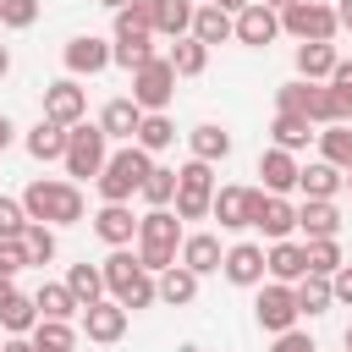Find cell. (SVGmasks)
<instances>
[{"label": "cell", "instance_id": "11", "mask_svg": "<svg viewBox=\"0 0 352 352\" xmlns=\"http://www.w3.org/2000/svg\"><path fill=\"white\" fill-rule=\"evenodd\" d=\"M82 110H88V99H82V88H77L72 77H60V82H50V88H44V116H50V121L77 126V121H82Z\"/></svg>", "mask_w": 352, "mask_h": 352}, {"label": "cell", "instance_id": "51", "mask_svg": "<svg viewBox=\"0 0 352 352\" xmlns=\"http://www.w3.org/2000/svg\"><path fill=\"white\" fill-rule=\"evenodd\" d=\"M336 22H341V28L352 33V0H341V6H336Z\"/></svg>", "mask_w": 352, "mask_h": 352}, {"label": "cell", "instance_id": "41", "mask_svg": "<svg viewBox=\"0 0 352 352\" xmlns=\"http://www.w3.org/2000/svg\"><path fill=\"white\" fill-rule=\"evenodd\" d=\"M170 138H176V126H170L165 116H143V126H138V148H148V154H154V148H165Z\"/></svg>", "mask_w": 352, "mask_h": 352}, {"label": "cell", "instance_id": "38", "mask_svg": "<svg viewBox=\"0 0 352 352\" xmlns=\"http://www.w3.org/2000/svg\"><path fill=\"white\" fill-rule=\"evenodd\" d=\"M0 324H6L11 336H22V330H33V324H38V308H33V297H22V292H16V297H11L6 308H0Z\"/></svg>", "mask_w": 352, "mask_h": 352}, {"label": "cell", "instance_id": "30", "mask_svg": "<svg viewBox=\"0 0 352 352\" xmlns=\"http://www.w3.org/2000/svg\"><path fill=\"white\" fill-rule=\"evenodd\" d=\"M66 292H72L82 308H94V302H99V292H104V270H94V264H72Z\"/></svg>", "mask_w": 352, "mask_h": 352}, {"label": "cell", "instance_id": "32", "mask_svg": "<svg viewBox=\"0 0 352 352\" xmlns=\"http://www.w3.org/2000/svg\"><path fill=\"white\" fill-rule=\"evenodd\" d=\"M292 292H297V308H302V314H324V308L336 302V292H330V280H324V275H302Z\"/></svg>", "mask_w": 352, "mask_h": 352}, {"label": "cell", "instance_id": "7", "mask_svg": "<svg viewBox=\"0 0 352 352\" xmlns=\"http://www.w3.org/2000/svg\"><path fill=\"white\" fill-rule=\"evenodd\" d=\"M104 126H88V121H77L72 132H66V176H99L104 170Z\"/></svg>", "mask_w": 352, "mask_h": 352}, {"label": "cell", "instance_id": "34", "mask_svg": "<svg viewBox=\"0 0 352 352\" xmlns=\"http://www.w3.org/2000/svg\"><path fill=\"white\" fill-rule=\"evenodd\" d=\"M319 148H324V160L336 165V170H352V126L341 121V126H324L319 132Z\"/></svg>", "mask_w": 352, "mask_h": 352}, {"label": "cell", "instance_id": "49", "mask_svg": "<svg viewBox=\"0 0 352 352\" xmlns=\"http://www.w3.org/2000/svg\"><path fill=\"white\" fill-rule=\"evenodd\" d=\"M330 292H336V302H352V264H341L330 275Z\"/></svg>", "mask_w": 352, "mask_h": 352}, {"label": "cell", "instance_id": "22", "mask_svg": "<svg viewBox=\"0 0 352 352\" xmlns=\"http://www.w3.org/2000/svg\"><path fill=\"white\" fill-rule=\"evenodd\" d=\"M66 132H72V126H60V121L44 116V121L28 132V154H33V160H66Z\"/></svg>", "mask_w": 352, "mask_h": 352}, {"label": "cell", "instance_id": "23", "mask_svg": "<svg viewBox=\"0 0 352 352\" xmlns=\"http://www.w3.org/2000/svg\"><path fill=\"white\" fill-rule=\"evenodd\" d=\"M258 176H264V187L280 198L286 187H297V176H302V170H297V160H292L286 148H270V154L258 160Z\"/></svg>", "mask_w": 352, "mask_h": 352}, {"label": "cell", "instance_id": "24", "mask_svg": "<svg viewBox=\"0 0 352 352\" xmlns=\"http://www.w3.org/2000/svg\"><path fill=\"white\" fill-rule=\"evenodd\" d=\"M297 187H302L308 198H324V204H330V198H336V192L346 187V176H341V170H336L330 160H319V165H302V176H297Z\"/></svg>", "mask_w": 352, "mask_h": 352}, {"label": "cell", "instance_id": "43", "mask_svg": "<svg viewBox=\"0 0 352 352\" xmlns=\"http://www.w3.org/2000/svg\"><path fill=\"white\" fill-rule=\"evenodd\" d=\"M28 231V209H22V198H0V242H16Z\"/></svg>", "mask_w": 352, "mask_h": 352}, {"label": "cell", "instance_id": "50", "mask_svg": "<svg viewBox=\"0 0 352 352\" xmlns=\"http://www.w3.org/2000/svg\"><path fill=\"white\" fill-rule=\"evenodd\" d=\"M330 88H336L341 99H352V60H336V72H330Z\"/></svg>", "mask_w": 352, "mask_h": 352}, {"label": "cell", "instance_id": "54", "mask_svg": "<svg viewBox=\"0 0 352 352\" xmlns=\"http://www.w3.org/2000/svg\"><path fill=\"white\" fill-rule=\"evenodd\" d=\"M0 352H33V341H22V336H16V341H6Z\"/></svg>", "mask_w": 352, "mask_h": 352}, {"label": "cell", "instance_id": "59", "mask_svg": "<svg viewBox=\"0 0 352 352\" xmlns=\"http://www.w3.org/2000/svg\"><path fill=\"white\" fill-rule=\"evenodd\" d=\"M346 352H352V324H346Z\"/></svg>", "mask_w": 352, "mask_h": 352}, {"label": "cell", "instance_id": "44", "mask_svg": "<svg viewBox=\"0 0 352 352\" xmlns=\"http://www.w3.org/2000/svg\"><path fill=\"white\" fill-rule=\"evenodd\" d=\"M38 22V0H0V28H33Z\"/></svg>", "mask_w": 352, "mask_h": 352}, {"label": "cell", "instance_id": "47", "mask_svg": "<svg viewBox=\"0 0 352 352\" xmlns=\"http://www.w3.org/2000/svg\"><path fill=\"white\" fill-rule=\"evenodd\" d=\"M126 11H132V16H138V22L148 28V33H154V22H160V11H165V0H132Z\"/></svg>", "mask_w": 352, "mask_h": 352}, {"label": "cell", "instance_id": "14", "mask_svg": "<svg viewBox=\"0 0 352 352\" xmlns=\"http://www.w3.org/2000/svg\"><path fill=\"white\" fill-rule=\"evenodd\" d=\"M226 280L231 286H258L264 280V248H253V242H236L231 253H226Z\"/></svg>", "mask_w": 352, "mask_h": 352}, {"label": "cell", "instance_id": "2", "mask_svg": "<svg viewBox=\"0 0 352 352\" xmlns=\"http://www.w3.org/2000/svg\"><path fill=\"white\" fill-rule=\"evenodd\" d=\"M104 286L116 292V302L121 308H148L154 297H160V280L143 270V258H132L126 248H116L110 258H104Z\"/></svg>", "mask_w": 352, "mask_h": 352}, {"label": "cell", "instance_id": "27", "mask_svg": "<svg viewBox=\"0 0 352 352\" xmlns=\"http://www.w3.org/2000/svg\"><path fill=\"white\" fill-rule=\"evenodd\" d=\"M192 297H198V275H192L187 264H170V270L160 275V302L182 308V302H192Z\"/></svg>", "mask_w": 352, "mask_h": 352}, {"label": "cell", "instance_id": "19", "mask_svg": "<svg viewBox=\"0 0 352 352\" xmlns=\"http://www.w3.org/2000/svg\"><path fill=\"white\" fill-rule=\"evenodd\" d=\"M297 226L308 231V242H330V236L341 231V214H336V204H324V198H308V204L297 209Z\"/></svg>", "mask_w": 352, "mask_h": 352}, {"label": "cell", "instance_id": "28", "mask_svg": "<svg viewBox=\"0 0 352 352\" xmlns=\"http://www.w3.org/2000/svg\"><path fill=\"white\" fill-rule=\"evenodd\" d=\"M33 308H38V319H60V324H66L72 314H82V302H77L66 286H38V292H33Z\"/></svg>", "mask_w": 352, "mask_h": 352}, {"label": "cell", "instance_id": "4", "mask_svg": "<svg viewBox=\"0 0 352 352\" xmlns=\"http://www.w3.org/2000/svg\"><path fill=\"white\" fill-rule=\"evenodd\" d=\"M148 148H121V154H110L104 160V170H99V198L104 204H126L132 192H143V182H148Z\"/></svg>", "mask_w": 352, "mask_h": 352}, {"label": "cell", "instance_id": "46", "mask_svg": "<svg viewBox=\"0 0 352 352\" xmlns=\"http://www.w3.org/2000/svg\"><path fill=\"white\" fill-rule=\"evenodd\" d=\"M22 264H28V248H22V242H0V275L11 280Z\"/></svg>", "mask_w": 352, "mask_h": 352}, {"label": "cell", "instance_id": "6", "mask_svg": "<svg viewBox=\"0 0 352 352\" xmlns=\"http://www.w3.org/2000/svg\"><path fill=\"white\" fill-rule=\"evenodd\" d=\"M170 94H176V66L170 60H143L138 72H132V99H138V110H148V116H160L165 104H170Z\"/></svg>", "mask_w": 352, "mask_h": 352}, {"label": "cell", "instance_id": "45", "mask_svg": "<svg viewBox=\"0 0 352 352\" xmlns=\"http://www.w3.org/2000/svg\"><path fill=\"white\" fill-rule=\"evenodd\" d=\"M308 94H314V82H286V88L275 94V104H280L286 116H308Z\"/></svg>", "mask_w": 352, "mask_h": 352}, {"label": "cell", "instance_id": "9", "mask_svg": "<svg viewBox=\"0 0 352 352\" xmlns=\"http://www.w3.org/2000/svg\"><path fill=\"white\" fill-rule=\"evenodd\" d=\"M143 60H154V50H148V28H143L132 11H116V66L138 72Z\"/></svg>", "mask_w": 352, "mask_h": 352}, {"label": "cell", "instance_id": "52", "mask_svg": "<svg viewBox=\"0 0 352 352\" xmlns=\"http://www.w3.org/2000/svg\"><path fill=\"white\" fill-rule=\"evenodd\" d=\"M11 297H16V286H11V280H6V275H0V308H6V302H11Z\"/></svg>", "mask_w": 352, "mask_h": 352}, {"label": "cell", "instance_id": "37", "mask_svg": "<svg viewBox=\"0 0 352 352\" xmlns=\"http://www.w3.org/2000/svg\"><path fill=\"white\" fill-rule=\"evenodd\" d=\"M16 242L28 248V264H50V258H55V231H50L44 220H28V231H22Z\"/></svg>", "mask_w": 352, "mask_h": 352}, {"label": "cell", "instance_id": "17", "mask_svg": "<svg viewBox=\"0 0 352 352\" xmlns=\"http://www.w3.org/2000/svg\"><path fill=\"white\" fill-rule=\"evenodd\" d=\"M253 204H258L253 187H220L214 192V220L220 226H253Z\"/></svg>", "mask_w": 352, "mask_h": 352}, {"label": "cell", "instance_id": "15", "mask_svg": "<svg viewBox=\"0 0 352 352\" xmlns=\"http://www.w3.org/2000/svg\"><path fill=\"white\" fill-rule=\"evenodd\" d=\"M82 330H88V341H121L126 336V308L121 302H94V308H82Z\"/></svg>", "mask_w": 352, "mask_h": 352}, {"label": "cell", "instance_id": "5", "mask_svg": "<svg viewBox=\"0 0 352 352\" xmlns=\"http://www.w3.org/2000/svg\"><path fill=\"white\" fill-rule=\"evenodd\" d=\"M214 209V170L204 160H187L176 170V214L182 220H204Z\"/></svg>", "mask_w": 352, "mask_h": 352}, {"label": "cell", "instance_id": "8", "mask_svg": "<svg viewBox=\"0 0 352 352\" xmlns=\"http://www.w3.org/2000/svg\"><path fill=\"white\" fill-rule=\"evenodd\" d=\"M280 28H286V33H297L302 44H330L341 22H336V11H330V6H319V0H297L292 11H280Z\"/></svg>", "mask_w": 352, "mask_h": 352}, {"label": "cell", "instance_id": "18", "mask_svg": "<svg viewBox=\"0 0 352 352\" xmlns=\"http://www.w3.org/2000/svg\"><path fill=\"white\" fill-rule=\"evenodd\" d=\"M264 270H270L280 286H292V280L308 275V248H297V242H275V248L264 253Z\"/></svg>", "mask_w": 352, "mask_h": 352}, {"label": "cell", "instance_id": "29", "mask_svg": "<svg viewBox=\"0 0 352 352\" xmlns=\"http://www.w3.org/2000/svg\"><path fill=\"white\" fill-rule=\"evenodd\" d=\"M231 33H236V22H231L220 6H204V11L192 16V38H198V44H226Z\"/></svg>", "mask_w": 352, "mask_h": 352}, {"label": "cell", "instance_id": "40", "mask_svg": "<svg viewBox=\"0 0 352 352\" xmlns=\"http://www.w3.org/2000/svg\"><path fill=\"white\" fill-rule=\"evenodd\" d=\"M336 270H341V248H336V236H330V242H308V275H324V280H330Z\"/></svg>", "mask_w": 352, "mask_h": 352}, {"label": "cell", "instance_id": "3", "mask_svg": "<svg viewBox=\"0 0 352 352\" xmlns=\"http://www.w3.org/2000/svg\"><path fill=\"white\" fill-rule=\"evenodd\" d=\"M22 209H28V220H44V226H72V220H82V192L72 187V182H33L28 192H22Z\"/></svg>", "mask_w": 352, "mask_h": 352}, {"label": "cell", "instance_id": "60", "mask_svg": "<svg viewBox=\"0 0 352 352\" xmlns=\"http://www.w3.org/2000/svg\"><path fill=\"white\" fill-rule=\"evenodd\" d=\"M346 192H352V170H346Z\"/></svg>", "mask_w": 352, "mask_h": 352}, {"label": "cell", "instance_id": "58", "mask_svg": "<svg viewBox=\"0 0 352 352\" xmlns=\"http://www.w3.org/2000/svg\"><path fill=\"white\" fill-rule=\"evenodd\" d=\"M6 72H11V55H6V44H0V77H6Z\"/></svg>", "mask_w": 352, "mask_h": 352}, {"label": "cell", "instance_id": "1", "mask_svg": "<svg viewBox=\"0 0 352 352\" xmlns=\"http://www.w3.org/2000/svg\"><path fill=\"white\" fill-rule=\"evenodd\" d=\"M176 248H182V214H170V209H148L143 220H138V258H143V270L154 275H165L170 264H176Z\"/></svg>", "mask_w": 352, "mask_h": 352}, {"label": "cell", "instance_id": "26", "mask_svg": "<svg viewBox=\"0 0 352 352\" xmlns=\"http://www.w3.org/2000/svg\"><path fill=\"white\" fill-rule=\"evenodd\" d=\"M187 143H192V160H204V165H214V160H226V154H231V138H226L214 121L192 126V132H187Z\"/></svg>", "mask_w": 352, "mask_h": 352}, {"label": "cell", "instance_id": "48", "mask_svg": "<svg viewBox=\"0 0 352 352\" xmlns=\"http://www.w3.org/2000/svg\"><path fill=\"white\" fill-rule=\"evenodd\" d=\"M270 352H314V341L302 336V330H286V336H275V346Z\"/></svg>", "mask_w": 352, "mask_h": 352}, {"label": "cell", "instance_id": "31", "mask_svg": "<svg viewBox=\"0 0 352 352\" xmlns=\"http://www.w3.org/2000/svg\"><path fill=\"white\" fill-rule=\"evenodd\" d=\"M297 72H302V82L330 77V72H336V44H302V50H297Z\"/></svg>", "mask_w": 352, "mask_h": 352}, {"label": "cell", "instance_id": "39", "mask_svg": "<svg viewBox=\"0 0 352 352\" xmlns=\"http://www.w3.org/2000/svg\"><path fill=\"white\" fill-rule=\"evenodd\" d=\"M192 16H198V11H192L187 0H165V11H160V22H154V33H170V38H182V33L192 28Z\"/></svg>", "mask_w": 352, "mask_h": 352}, {"label": "cell", "instance_id": "56", "mask_svg": "<svg viewBox=\"0 0 352 352\" xmlns=\"http://www.w3.org/2000/svg\"><path fill=\"white\" fill-rule=\"evenodd\" d=\"M264 6H270V11H292L297 0H264Z\"/></svg>", "mask_w": 352, "mask_h": 352}, {"label": "cell", "instance_id": "42", "mask_svg": "<svg viewBox=\"0 0 352 352\" xmlns=\"http://www.w3.org/2000/svg\"><path fill=\"white\" fill-rule=\"evenodd\" d=\"M143 198H148L154 209H165V204L176 198V170H160V165H154V170H148V182H143Z\"/></svg>", "mask_w": 352, "mask_h": 352}, {"label": "cell", "instance_id": "36", "mask_svg": "<svg viewBox=\"0 0 352 352\" xmlns=\"http://www.w3.org/2000/svg\"><path fill=\"white\" fill-rule=\"evenodd\" d=\"M308 126H314L308 116H286V110H280V116H275V126H270V132H275V148H286V154H292V148H302V143L314 138Z\"/></svg>", "mask_w": 352, "mask_h": 352}, {"label": "cell", "instance_id": "12", "mask_svg": "<svg viewBox=\"0 0 352 352\" xmlns=\"http://www.w3.org/2000/svg\"><path fill=\"white\" fill-rule=\"evenodd\" d=\"M253 226H258L270 242H286L292 226H297V209H292L286 198H275V192H258V204H253Z\"/></svg>", "mask_w": 352, "mask_h": 352}, {"label": "cell", "instance_id": "53", "mask_svg": "<svg viewBox=\"0 0 352 352\" xmlns=\"http://www.w3.org/2000/svg\"><path fill=\"white\" fill-rule=\"evenodd\" d=\"M11 132H16V126H11L6 116H0V154H6V143H11Z\"/></svg>", "mask_w": 352, "mask_h": 352}, {"label": "cell", "instance_id": "33", "mask_svg": "<svg viewBox=\"0 0 352 352\" xmlns=\"http://www.w3.org/2000/svg\"><path fill=\"white\" fill-rule=\"evenodd\" d=\"M72 346H77L72 324H60V319H38L33 324V352H72Z\"/></svg>", "mask_w": 352, "mask_h": 352}, {"label": "cell", "instance_id": "20", "mask_svg": "<svg viewBox=\"0 0 352 352\" xmlns=\"http://www.w3.org/2000/svg\"><path fill=\"white\" fill-rule=\"evenodd\" d=\"M94 231H99L110 248H126V242H132V231H138V220H132V209H126V204H104V209L94 214Z\"/></svg>", "mask_w": 352, "mask_h": 352}, {"label": "cell", "instance_id": "55", "mask_svg": "<svg viewBox=\"0 0 352 352\" xmlns=\"http://www.w3.org/2000/svg\"><path fill=\"white\" fill-rule=\"evenodd\" d=\"M214 6H220V11H248L253 0H214Z\"/></svg>", "mask_w": 352, "mask_h": 352}, {"label": "cell", "instance_id": "57", "mask_svg": "<svg viewBox=\"0 0 352 352\" xmlns=\"http://www.w3.org/2000/svg\"><path fill=\"white\" fill-rule=\"evenodd\" d=\"M99 6H110V11H126V6H132V0H99Z\"/></svg>", "mask_w": 352, "mask_h": 352}, {"label": "cell", "instance_id": "25", "mask_svg": "<svg viewBox=\"0 0 352 352\" xmlns=\"http://www.w3.org/2000/svg\"><path fill=\"white\" fill-rule=\"evenodd\" d=\"M182 264H187L192 275H209V270H220V264H226V253H220V242H214V236H204V231H198V236H187V242H182Z\"/></svg>", "mask_w": 352, "mask_h": 352}, {"label": "cell", "instance_id": "10", "mask_svg": "<svg viewBox=\"0 0 352 352\" xmlns=\"http://www.w3.org/2000/svg\"><path fill=\"white\" fill-rule=\"evenodd\" d=\"M297 314H302V308H297V292H292V286H280V280H275V286H264V292H258V324H264V330L286 336Z\"/></svg>", "mask_w": 352, "mask_h": 352}, {"label": "cell", "instance_id": "35", "mask_svg": "<svg viewBox=\"0 0 352 352\" xmlns=\"http://www.w3.org/2000/svg\"><path fill=\"white\" fill-rule=\"evenodd\" d=\"M170 66H176V77H198V72L209 66V44H198V38H176Z\"/></svg>", "mask_w": 352, "mask_h": 352}, {"label": "cell", "instance_id": "13", "mask_svg": "<svg viewBox=\"0 0 352 352\" xmlns=\"http://www.w3.org/2000/svg\"><path fill=\"white\" fill-rule=\"evenodd\" d=\"M110 60H116V50H110V44H99L94 33H82V38H72V44H66V72H77V77H82V72L94 77V72H104Z\"/></svg>", "mask_w": 352, "mask_h": 352}, {"label": "cell", "instance_id": "16", "mask_svg": "<svg viewBox=\"0 0 352 352\" xmlns=\"http://www.w3.org/2000/svg\"><path fill=\"white\" fill-rule=\"evenodd\" d=\"M275 33H280V16H275L264 0H253L248 11H236V38H242V44H270Z\"/></svg>", "mask_w": 352, "mask_h": 352}, {"label": "cell", "instance_id": "21", "mask_svg": "<svg viewBox=\"0 0 352 352\" xmlns=\"http://www.w3.org/2000/svg\"><path fill=\"white\" fill-rule=\"evenodd\" d=\"M99 126H104V138H138V126H143L138 99H110L104 116H99Z\"/></svg>", "mask_w": 352, "mask_h": 352}]
</instances>
